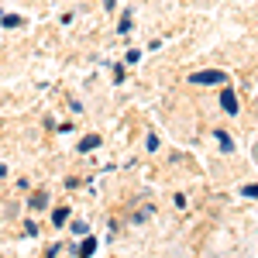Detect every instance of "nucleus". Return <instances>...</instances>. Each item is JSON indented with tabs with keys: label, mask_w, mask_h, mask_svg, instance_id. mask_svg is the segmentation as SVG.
Instances as JSON below:
<instances>
[{
	"label": "nucleus",
	"mask_w": 258,
	"mask_h": 258,
	"mask_svg": "<svg viewBox=\"0 0 258 258\" xmlns=\"http://www.w3.org/2000/svg\"><path fill=\"white\" fill-rule=\"evenodd\" d=\"M189 83H197V86H214V83H227V73H220V69H203V73H193Z\"/></svg>",
	"instance_id": "nucleus-1"
},
{
	"label": "nucleus",
	"mask_w": 258,
	"mask_h": 258,
	"mask_svg": "<svg viewBox=\"0 0 258 258\" xmlns=\"http://www.w3.org/2000/svg\"><path fill=\"white\" fill-rule=\"evenodd\" d=\"M97 145H100V138H97V135H86V138L80 141V152H93Z\"/></svg>",
	"instance_id": "nucleus-3"
},
{
	"label": "nucleus",
	"mask_w": 258,
	"mask_h": 258,
	"mask_svg": "<svg viewBox=\"0 0 258 258\" xmlns=\"http://www.w3.org/2000/svg\"><path fill=\"white\" fill-rule=\"evenodd\" d=\"M45 203H48V197H45V193H35V197H31V207H35V210H41Z\"/></svg>",
	"instance_id": "nucleus-7"
},
{
	"label": "nucleus",
	"mask_w": 258,
	"mask_h": 258,
	"mask_svg": "<svg viewBox=\"0 0 258 258\" xmlns=\"http://www.w3.org/2000/svg\"><path fill=\"white\" fill-rule=\"evenodd\" d=\"M241 193H244V197H258V186H244Z\"/></svg>",
	"instance_id": "nucleus-11"
},
{
	"label": "nucleus",
	"mask_w": 258,
	"mask_h": 258,
	"mask_svg": "<svg viewBox=\"0 0 258 258\" xmlns=\"http://www.w3.org/2000/svg\"><path fill=\"white\" fill-rule=\"evenodd\" d=\"M127 28H131V14H124V18H120V28H117V31H120V35H124Z\"/></svg>",
	"instance_id": "nucleus-10"
},
{
	"label": "nucleus",
	"mask_w": 258,
	"mask_h": 258,
	"mask_svg": "<svg viewBox=\"0 0 258 258\" xmlns=\"http://www.w3.org/2000/svg\"><path fill=\"white\" fill-rule=\"evenodd\" d=\"M93 251H97V241H93V238H86V241L80 244V255H93Z\"/></svg>",
	"instance_id": "nucleus-6"
},
{
	"label": "nucleus",
	"mask_w": 258,
	"mask_h": 258,
	"mask_svg": "<svg viewBox=\"0 0 258 258\" xmlns=\"http://www.w3.org/2000/svg\"><path fill=\"white\" fill-rule=\"evenodd\" d=\"M220 107H224L227 114H238V97H234V90H220Z\"/></svg>",
	"instance_id": "nucleus-2"
},
{
	"label": "nucleus",
	"mask_w": 258,
	"mask_h": 258,
	"mask_svg": "<svg viewBox=\"0 0 258 258\" xmlns=\"http://www.w3.org/2000/svg\"><path fill=\"white\" fill-rule=\"evenodd\" d=\"M0 24H4V28H21V18H18V14H4Z\"/></svg>",
	"instance_id": "nucleus-5"
},
{
	"label": "nucleus",
	"mask_w": 258,
	"mask_h": 258,
	"mask_svg": "<svg viewBox=\"0 0 258 258\" xmlns=\"http://www.w3.org/2000/svg\"><path fill=\"white\" fill-rule=\"evenodd\" d=\"M217 141H220V148H224V152H231V148H234V145H231V138H227L224 131H217Z\"/></svg>",
	"instance_id": "nucleus-8"
},
{
	"label": "nucleus",
	"mask_w": 258,
	"mask_h": 258,
	"mask_svg": "<svg viewBox=\"0 0 258 258\" xmlns=\"http://www.w3.org/2000/svg\"><path fill=\"white\" fill-rule=\"evenodd\" d=\"M86 231H90V227H86L83 220H76V224H73V234H83V238H86Z\"/></svg>",
	"instance_id": "nucleus-9"
},
{
	"label": "nucleus",
	"mask_w": 258,
	"mask_h": 258,
	"mask_svg": "<svg viewBox=\"0 0 258 258\" xmlns=\"http://www.w3.org/2000/svg\"><path fill=\"white\" fill-rule=\"evenodd\" d=\"M66 217H69V207H59V210L52 214V224H55V227H62V224H66Z\"/></svg>",
	"instance_id": "nucleus-4"
}]
</instances>
